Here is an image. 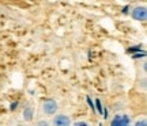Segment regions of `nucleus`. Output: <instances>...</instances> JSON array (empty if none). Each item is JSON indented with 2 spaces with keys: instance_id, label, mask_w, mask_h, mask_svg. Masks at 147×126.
<instances>
[{
  "instance_id": "nucleus-7",
  "label": "nucleus",
  "mask_w": 147,
  "mask_h": 126,
  "mask_svg": "<svg viewBox=\"0 0 147 126\" xmlns=\"http://www.w3.org/2000/svg\"><path fill=\"white\" fill-rule=\"evenodd\" d=\"M37 126H51V125H49L47 121H40L38 123H37Z\"/></svg>"
},
{
  "instance_id": "nucleus-6",
  "label": "nucleus",
  "mask_w": 147,
  "mask_h": 126,
  "mask_svg": "<svg viewBox=\"0 0 147 126\" xmlns=\"http://www.w3.org/2000/svg\"><path fill=\"white\" fill-rule=\"evenodd\" d=\"M71 126H90V123L86 121H79V122H75V123H71Z\"/></svg>"
},
{
  "instance_id": "nucleus-5",
  "label": "nucleus",
  "mask_w": 147,
  "mask_h": 126,
  "mask_svg": "<svg viewBox=\"0 0 147 126\" xmlns=\"http://www.w3.org/2000/svg\"><path fill=\"white\" fill-rule=\"evenodd\" d=\"M134 126H147V121L144 117H142V118H139L135 123H134Z\"/></svg>"
},
{
  "instance_id": "nucleus-2",
  "label": "nucleus",
  "mask_w": 147,
  "mask_h": 126,
  "mask_svg": "<svg viewBox=\"0 0 147 126\" xmlns=\"http://www.w3.org/2000/svg\"><path fill=\"white\" fill-rule=\"evenodd\" d=\"M59 110V106H57V102L53 99H47L44 103H42V111L45 115H49V117H55L56 113Z\"/></svg>"
},
{
  "instance_id": "nucleus-3",
  "label": "nucleus",
  "mask_w": 147,
  "mask_h": 126,
  "mask_svg": "<svg viewBox=\"0 0 147 126\" xmlns=\"http://www.w3.org/2000/svg\"><path fill=\"white\" fill-rule=\"evenodd\" d=\"M131 15L135 21H139V22H144L147 19V8L146 5H136L134 10L131 11Z\"/></svg>"
},
{
  "instance_id": "nucleus-4",
  "label": "nucleus",
  "mask_w": 147,
  "mask_h": 126,
  "mask_svg": "<svg viewBox=\"0 0 147 126\" xmlns=\"http://www.w3.org/2000/svg\"><path fill=\"white\" fill-rule=\"evenodd\" d=\"M53 126H71V119L65 114H56L52 119Z\"/></svg>"
},
{
  "instance_id": "nucleus-1",
  "label": "nucleus",
  "mask_w": 147,
  "mask_h": 126,
  "mask_svg": "<svg viewBox=\"0 0 147 126\" xmlns=\"http://www.w3.org/2000/svg\"><path fill=\"white\" fill-rule=\"evenodd\" d=\"M109 126H132V118L128 114L119 113L112 118Z\"/></svg>"
}]
</instances>
